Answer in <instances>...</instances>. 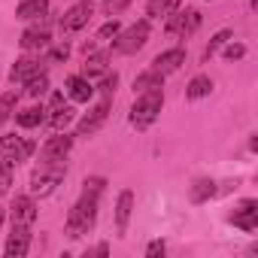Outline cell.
<instances>
[{
  "label": "cell",
  "mask_w": 258,
  "mask_h": 258,
  "mask_svg": "<svg viewBox=\"0 0 258 258\" xmlns=\"http://www.w3.org/2000/svg\"><path fill=\"white\" fill-rule=\"evenodd\" d=\"M164 252H167L164 240H152V243L146 246V258H158V255H164Z\"/></svg>",
  "instance_id": "35"
},
{
  "label": "cell",
  "mask_w": 258,
  "mask_h": 258,
  "mask_svg": "<svg viewBox=\"0 0 258 258\" xmlns=\"http://www.w3.org/2000/svg\"><path fill=\"white\" fill-rule=\"evenodd\" d=\"M198 25H201V13H198V10H185V13H182V25H179V37H182V40L191 37V34L198 31Z\"/></svg>",
  "instance_id": "27"
},
{
  "label": "cell",
  "mask_w": 258,
  "mask_h": 258,
  "mask_svg": "<svg viewBox=\"0 0 258 258\" xmlns=\"http://www.w3.org/2000/svg\"><path fill=\"white\" fill-rule=\"evenodd\" d=\"M0 225H4V207H0Z\"/></svg>",
  "instance_id": "37"
},
{
  "label": "cell",
  "mask_w": 258,
  "mask_h": 258,
  "mask_svg": "<svg viewBox=\"0 0 258 258\" xmlns=\"http://www.w3.org/2000/svg\"><path fill=\"white\" fill-rule=\"evenodd\" d=\"M46 16H49V0H22L16 10V19L22 22H43Z\"/></svg>",
  "instance_id": "14"
},
{
  "label": "cell",
  "mask_w": 258,
  "mask_h": 258,
  "mask_svg": "<svg viewBox=\"0 0 258 258\" xmlns=\"http://www.w3.org/2000/svg\"><path fill=\"white\" fill-rule=\"evenodd\" d=\"M28 249H31V228L13 225V234L7 240V258H22L28 255Z\"/></svg>",
  "instance_id": "12"
},
{
  "label": "cell",
  "mask_w": 258,
  "mask_h": 258,
  "mask_svg": "<svg viewBox=\"0 0 258 258\" xmlns=\"http://www.w3.org/2000/svg\"><path fill=\"white\" fill-rule=\"evenodd\" d=\"M67 94H70V100H76V103H88L91 100V94H94V85H91V79L88 76H70L67 79Z\"/></svg>",
  "instance_id": "17"
},
{
  "label": "cell",
  "mask_w": 258,
  "mask_h": 258,
  "mask_svg": "<svg viewBox=\"0 0 258 258\" xmlns=\"http://www.w3.org/2000/svg\"><path fill=\"white\" fill-rule=\"evenodd\" d=\"M43 121H46V109L43 106H28V109H22L16 115V124L19 127H40Z\"/></svg>",
  "instance_id": "19"
},
{
  "label": "cell",
  "mask_w": 258,
  "mask_h": 258,
  "mask_svg": "<svg viewBox=\"0 0 258 258\" xmlns=\"http://www.w3.org/2000/svg\"><path fill=\"white\" fill-rule=\"evenodd\" d=\"M210 198H216V182L213 179H198L191 185V204H207Z\"/></svg>",
  "instance_id": "23"
},
{
  "label": "cell",
  "mask_w": 258,
  "mask_h": 258,
  "mask_svg": "<svg viewBox=\"0 0 258 258\" xmlns=\"http://www.w3.org/2000/svg\"><path fill=\"white\" fill-rule=\"evenodd\" d=\"M91 16H94V13H91V4H76V7H70V10L61 16L58 28H61V34H73V31L85 28Z\"/></svg>",
  "instance_id": "8"
},
{
  "label": "cell",
  "mask_w": 258,
  "mask_h": 258,
  "mask_svg": "<svg viewBox=\"0 0 258 258\" xmlns=\"http://www.w3.org/2000/svg\"><path fill=\"white\" fill-rule=\"evenodd\" d=\"M243 55H246V46H243V43H231V40L225 43V58H228V61H240Z\"/></svg>",
  "instance_id": "32"
},
{
  "label": "cell",
  "mask_w": 258,
  "mask_h": 258,
  "mask_svg": "<svg viewBox=\"0 0 258 258\" xmlns=\"http://www.w3.org/2000/svg\"><path fill=\"white\" fill-rule=\"evenodd\" d=\"M161 85H164V76L155 73V70H146V73H140V76L134 79V94H143V91H149V88H161Z\"/></svg>",
  "instance_id": "20"
},
{
  "label": "cell",
  "mask_w": 258,
  "mask_h": 258,
  "mask_svg": "<svg viewBox=\"0 0 258 258\" xmlns=\"http://www.w3.org/2000/svg\"><path fill=\"white\" fill-rule=\"evenodd\" d=\"M146 40H149V22L143 19V22L131 25L127 31H118V34L112 37V49L121 52V55H134L137 49L146 46Z\"/></svg>",
  "instance_id": "5"
},
{
  "label": "cell",
  "mask_w": 258,
  "mask_h": 258,
  "mask_svg": "<svg viewBox=\"0 0 258 258\" xmlns=\"http://www.w3.org/2000/svg\"><path fill=\"white\" fill-rule=\"evenodd\" d=\"M73 149V137L70 134H55V137H49L46 143H43V152H40V158H67V152Z\"/></svg>",
  "instance_id": "13"
},
{
  "label": "cell",
  "mask_w": 258,
  "mask_h": 258,
  "mask_svg": "<svg viewBox=\"0 0 258 258\" xmlns=\"http://www.w3.org/2000/svg\"><path fill=\"white\" fill-rule=\"evenodd\" d=\"M179 25H182V13H170V22H167V34H179Z\"/></svg>",
  "instance_id": "36"
},
{
  "label": "cell",
  "mask_w": 258,
  "mask_h": 258,
  "mask_svg": "<svg viewBox=\"0 0 258 258\" xmlns=\"http://www.w3.org/2000/svg\"><path fill=\"white\" fill-rule=\"evenodd\" d=\"M25 91H28L31 97H43V94L49 91V76H46V70L37 73V76H31V79L25 82Z\"/></svg>",
  "instance_id": "25"
},
{
  "label": "cell",
  "mask_w": 258,
  "mask_h": 258,
  "mask_svg": "<svg viewBox=\"0 0 258 258\" xmlns=\"http://www.w3.org/2000/svg\"><path fill=\"white\" fill-rule=\"evenodd\" d=\"M127 4H131V0H106V4H103V13H106V16H118V13L127 10Z\"/></svg>",
  "instance_id": "33"
},
{
  "label": "cell",
  "mask_w": 258,
  "mask_h": 258,
  "mask_svg": "<svg viewBox=\"0 0 258 258\" xmlns=\"http://www.w3.org/2000/svg\"><path fill=\"white\" fill-rule=\"evenodd\" d=\"M13 164H7V161H0V195H7V188L13 185Z\"/></svg>",
  "instance_id": "31"
},
{
  "label": "cell",
  "mask_w": 258,
  "mask_h": 258,
  "mask_svg": "<svg viewBox=\"0 0 258 258\" xmlns=\"http://www.w3.org/2000/svg\"><path fill=\"white\" fill-rule=\"evenodd\" d=\"M106 61H109V52H88L85 55V64H82V76H100L106 73Z\"/></svg>",
  "instance_id": "18"
},
{
  "label": "cell",
  "mask_w": 258,
  "mask_h": 258,
  "mask_svg": "<svg viewBox=\"0 0 258 258\" xmlns=\"http://www.w3.org/2000/svg\"><path fill=\"white\" fill-rule=\"evenodd\" d=\"M103 191V179L100 176H91L82 182V198L73 204L70 210V219H67V237L76 240L82 234H88L97 222V198Z\"/></svg>",
  "instance_id": "1"
},
{
  "label": "cell",
  "mask_w": 258,
  "mask_h": 258,
  "mask_svg": "<svg viewBox=\"0 0 258 258\" xmlns=\"http://www.w3.org/2000/svg\"><path fill=\"white\" fill-rule=\"evenodd\" d=\"M37 73H43V61H40V58H22V61L13 64L10 82H28V79L37 76Z\"/></svg>",
  "instance_id": "16"
},
{
  "label": "cell",
  "mask_w": 258,
  "mask_h": 258,
  "mask_svg": "<svg viewBox=\"0 0 258 258\" xmlns=\"http://www.w3.org/2000/svg\"><path fill=\"white\" fill-rule=\"evenodd\" d=\"M37 143L28 140V137H16V134H0V161H7V164H22L34 155Z\"/></svg>",
  "instance_id": "4"
},
{
  "label": "cell",
  "mask_w": 258,
  "mask_h": 258,
  "mask_svg": "<svg viewBox=\"0 0 258 258\" xmlns=\"http://www.w3.org/2000/svg\"><path fill=\"white\" fill-rule=\"evenodd\" d=\"M231 37H234L231 31H219V34H216V37L210 40V46H207V52H204V55H207V58H213V55H216V52H219V49H222V46H225L228 40H231Z\"/></svg>",
  "instance_id": "28"
},
{
  "label": "cell",
  "mask_w": 258,
  "mask_h": 258,
  "mask_svg": "<svg viewBox=\"0 0 258 258\" xmlns=\"http://www.w3.org/2000/svg\"><path fill=\"white\" fill-rule=\"evenodd\" d=\"M131 210H134V191H131V188H124V191L118 195V201H115V228H118V234L127 231V222H131Z\"/></svg>",
  "instance_id": "15"
},
{
  "label": "cell",
  "mask_w": 258,
  "mask_h": 258,
  "mask_svg": "<svg viewBox=\"0 0 258 258\" xmlns=\"http://www.w3.org/2000/svg\"><path fill=\"white\" fill-rule=\"evenodd\" d=\"M67 58H70V46L61 43V46H52V49H49L46 64H61V61H67Z\"/></svg>",
  "instance_id": "29"
},
{
  "label": "cell",
  "mask_w": 258,
  "mask_h": 258,
  "mask_svg": "<svg viewBox=\"0 0 258 258\" xmlns=\"http://www.w3.org/2000/svg\"><path fill=\"white\" fill-rule=\"evenodd\" d=\"M34 219H37L34 195H19V198L13 201V207H10V222H13V225H25V228H31Z\"/></svg>",
  "instance_id": "7"
},
{
  "label": "cell",
  "mask_w": 258,
  "mask_h": 258,
  "mask_svg": "<svg viewBox=\"0 0 258 258\" xmlns=\"http://www.w3.org/2000/svg\"><path fill=\"white\" fill-rule=\"evenodd\" d=\"M16 103H19V91H7V94H0V124L13 118Z\"/></svg>",
  "instance_id": "26"
},
{
  "label": "cell",
  "mask_w": 258,
  "mask_h": 258,
  "mask_svg": "<svg viewBox=\"0 0 258 258\" xmlns=\"http://www.w3.org/2000/svg\"><path fill=\"white\" fill-rule=\"evenodd\" d=\"M228 219H231V225L240 228V231H255V228H258V201H252V198L243 201Z\"/></svg>",
  "instance_id": "9"
},
{
  "label": "cell",
  "mask_w": 258,
  "mask_h": 258,
  "mask_svg": "<svg viewBox=\"0 0 258 258\" xmlns=\"http://www.w3.org/2000/svg\"><path fill=\"white\" fill-rule=\"evenodd\" d=\"M118 31H121V28H118V22L112 19V22H106V25H103V28L97 31V40H109V37H115Z\"/></svg>",
  "instance_id": "34"
},
{
  "label": "cell",
  "mask_w": 258,
  "mask_h": 258,
  "mask_svg": "<svg viewBox=\"0 0 258 258\" xmlns=\"http://www.w3.org/2000/svg\"><path fill=\"white\" fill-rule=\"evenodd\" d=\"M115 85H118V76H115V73H106V76L100 79L97 91H100L103 97H112V94H115Z\"/></svg>",
  "instance_id": "30"
},
{
  "label": "cell",
  "mask_w": 258,
  "mask_h": 258,
  "mask_svg": "<svg viewBox=\"0 0 258 258\" xmlns=\"http://www.w3.org/2000/svg\"><path fill=\"white\" fill-rule=\"evenodd\" d=\"M213 91V79L210 76H195L191 82H188V88H185V97L188 100H201V97H207Z\"/></svg>",
  "instance_id": "21"
},
{
  "label": "cell",
  "mask_w": 258,
  "mask_h": 258,
  "mask_svg": "<svg viewBox=\"0 0 258 258\" xmlns=\"http://www.w3.org/2000/svg\"><path fill=\"white\" fill-rule=\"evenodd\" d=\"M64 176H67V161L64 158H40V164L31 173V195L34 198L52 195Z\"/></svg>",
  "instance_id": "2"
},
{
  "label": "cell",
  "mask_w": 258,
  "mask_h": 258,
  "mask_svg": "<svg viewBox=\"0 0 258 258\" xmlns=\"http://www.w3.org/2000/svg\"><path fill=\"white\" fill-rule=\"evenodd\" d=\"M106 115H109V97H103L100 103H94V106L79 118L76 137H91V134H97L100 127H103V121H106Z\"/></svg>",
  "instance_id": "6"
},
{
  "label": "cell",
  "mask_w": 258,
  "mask_h": 258,
  "mask_svg": "<svg viewBox=\"0 0 258 258\" xmlns=\"http://www.w3.org/2000/svg\"><path fill=\"white\" fill-rule=\"evenodd\" d=\"M185 64V49H167V52H161V55H155V61H152V70L155 73H161V76H167V73H173V70H179Z\"/></svg>",
  "instance_id": "11"
},
{
  "label": "cell",
  "mask_w": 258,
  "mask_h": 258,
  "mask_svg": "<svg viewBox=\"0 0 258 258\" xmlns=\"http://www.w3.org/2000/svg\"><path fill=\"white\" fill-rule=\"evenodd\" d=\"M161 109H164V91L161 88H149V91L137 94L127 118H131V124L137 127V131H146V127L161 115Z\"/></svg>",
  "instance_id": "3"
},
{
  "label": "cell",
  "mask_w": 258,
  "mask_h": 258,
  "mask_svg": "<svg viewBox=\"0 0 258 258\" xmlns=\"http://www.w3.org/2000/svg\"><path fill=\"white\" fill-rule=\"evenodd\" d=\"M176 7H179V0H149V4H146V16L149 19H161V16H170Z\"/></svg>",
  "instance_id": "24"
},
{
  "label": "cell",
  "mask_w": 258,
  "mask_h": 258,
  "mask_svg": "<svg viewBox=\"0 0 258 258\" xmlns=\"http://www.w3.org/2000/svg\"><path fill=\"white\" fill-rule=\"evenodd\" d=\"M73 112H76L73 106H67V103H61L58 109H52V112L46 115V121H49V124L55 127V131H61V127H67V124L73 121Z\"/></svg>",
  "instance_id": "22"
},
{
  "label": "cell",
  "mask_w": 258,
  "mask_h": 258,
  "mask_svg": "<svg viewBox=\"0 0 258 258\" xmlns=\"http://www.w3.org/2000/svg\"><path fill=\"white\" fill-rule=\"evenodd\" d=\"M22 49L25 52H40V49H49V43H52V37H49V25H46V19H43V25L37 22L34 28H28L25 34H22Z\"/></svg>",
  "instance_id": "10"
}]
</instances>
